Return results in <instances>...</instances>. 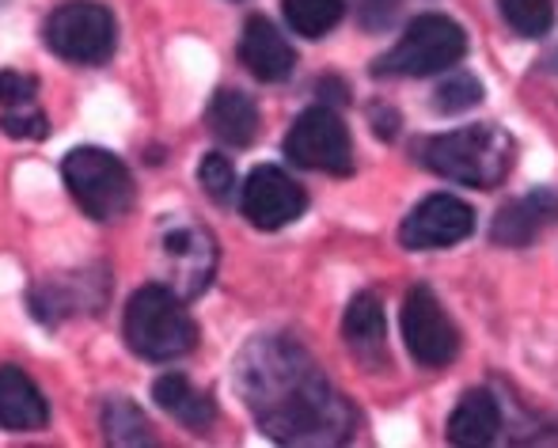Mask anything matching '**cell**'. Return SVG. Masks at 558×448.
Returning <instances> with one entry per match:
<instances>
[{"label": "cell", "instance_id": "obj_1", "mask_svg": "<svg viewBox=\"0 0 558 448\" xmlns=\"http://www.w3.org/2000/svg\"><path fill=\"white\" fill-rule=\"evenodd\" d=\"M235 384L255 422L286 445H327L345 437L342 403L312 358L286 338H255L240 353Z\"/></svg>", "mask_w": 558, "mask_h": 448}, {"label": "cell", "instance_id": "obj_2", "mask_svg": "<svg viewBox=\"0 0 558 448\" xmlns=\"http://www.w3.org/2000/svg\"><path fill=\"white\" fill-rule=\"evenodd\" d=\"M422 164L452 183L490 191L513 168V137L494 122L468 125V130H452L429 141L422 148Z\"/></svg>", "mask_w": 558, "mask_h": 448}, {"label": "cell", "instance_id": "obj_3", "mask_svg": "<svg viewBox=\"0 0 558 448\" xmlns=\"http://www.w3.org/2000/svg\"><path fill=\"white\" fill-rule=\"evenodd\" d=\"M125 342L148 361H171L194 350L198 331L175 289L145 286L130 296V308H125Z\"/></svg>", "mask_w": 558, "mask_h": 448}, {"label": "cell", "instance_id": "obj_4", "mask_svg": "<svg viewBox=\"0 0 558 448\" xmlns=\"http://www.w3.org/2000/svg\"><path fill=\"white\" fill-rule=\"evenodd\" d=\"M61 175L73 194V202L92 221H114L133 206V175L114 153L96 145L73 148L61 164Z\"/></svg>", "mask_w": 558, "mask_h": 448}, {"label": "cell", "instance_id": "obj_5", "mask_svg": "<svg viewBox=\"0 0 558 448\" xmlns=\"http://www.w3.org/2000/svg\"><path fill=\"white\" fill-rule=\"evenodd\" d=\"M468 50V35L460 23L445 15H418L407 27V35L376 61V73L388 76H434L452 69Z\"/></svg>", "mask_w": 558, "mask_h": 448}, {"label": "cell", "instance_id": "obj_6", "mask_svg": "<svg viewBox=\"0 0 558 448\" xmlns=\"http://www.w3.org/2000/svg\"><path fill=\"white\" fill-rule=\"evenodd\" d=\"M43 35H46V46H50L58 58L73 61V65H104L118 43L111 8L96 4V0L61 4L58 12L46 20Z\"/></svg>", "mask_w": 558, "mask_h": 448}, {"label": "cell", "instance_id": "obj_7", "mask_svg": "<svg viewBox=\"0 0 558 448\" xmlns=\"http://www.w3.org/2000/svg\"><path fill=\"white\" fill-rule=\"evenodd\" d=\"M286 156L301 168L327 171V175H350L353 171V141L331 107H312L293 122L286 137Z\"/></svg>", "mask_w": 558, "mask_h": 448}, {"label": "cell", "instance_id": "obj_8", "mask_svg": "<svg viewBox=\"0 0 558 448\" xmlns=\"http://www.w3.org/2000/svg\"><path fill=\"white\" fill-rule=\"evenodd\" d=\"M403 338H407V350L414 353V361L426 368H441L460 353V331H456L452 319L445 316L434 289H426V286H414L411 293H407Z\"/></svg>", "mask_w": 558, "mask_h": 448}, {"label": "cell", "instance_id": "obj_9", "mask_svg": "<svg viewBox=\"0 0 558 448\" xmlns=\"http://www.w3.org/2000/svg\"><path fill=\"white\" fill-rule=\"evenodd\" d=\"M304 206H308V198H304L301 183H293V179L281 168H274V164H263V168L251 171V179L243 183V194H240L243 217L255 228H266V232L293 225L296 217L304 214Z\"/></svg>", "mask_w": 558, "mask_h": 448}, {"label": "cell", "instance_id": "obj_10", "mask_svg": "<svg viewBox=\"0 0 558 448\" xmlns=\"http://www.w3.org/2000/svg\"><path fill=\"white\" fill-rule=\"evenodd\" d=\"M471 228H475V214L468 202L452 198V194H434L411 209V217L399 228V240L411 251H437L468 240Z\"/></svg>", "mask_w": 558, "mask_h": 448}, {"label": "cell", "instance_id": "obj_11", "mask_svg": "<svg viewBox=\"0 0 558 448\" xmlns=\"http://www.w3.org/2000/svg\"><path fill=\"white\" fill-rule=\"evenodd\" d=\"M163 263L171 274V289L179 296H198L209 286L217 266L214 235L198 225H171L163 232Z\"/></svg>", "mask_w": 558, "mask_h": 448}, {"label": "cell", "instance_id": "obj_12", "mask_svg": "<svg viewBox=\"0 0 558 448\" xmlns=\"http://www.w3.org/2000/svg\"><path fill=\"white\" fill-rule=\"evenodd\" d=\"M240 61L247 65L251 76H258V81H266V84H278L293 73L296 53L270 20L251 15L240 35Z\"/></svg>", "mask_w": 558, "mask_h": 448}, {"label": "cell", "instance_id": "obj_13", "mask_svg": "<svg viewBox=\"0 0 558 448\" xmlns=\"http://www.w3.org/2000/svg\"><path fill=\"white\" fill-rule=\"evenodd\" d=\"M558 221V194L551 191H536L524 194V198L509 202L498 217H494V243H506V247H524L536 235H544L547 228Z\"/></svg>", "mask_w": 558, "mask_h": 448}, {"label": "cell", "instance_id": "obj_14", "mask_svg": "<svg viewBox=\"0 0 558 448\" xmlns=\"http://www.w3.org/2000/svg\"><path fill=\"white\" fill-rule=\"evenodd\" d=\"M46 422H50V407H46L43 391L35 388V380L15 365L0 368V429L35 434Z\"/></svg>", "mask_w": 558, "mask_h": 448}, {"label": "cell", "instance_id": "obj_15", "mask_svg": "<svg viewBox=\"0 0 558 448\" xmlns=\"http://www.w3.org/2000/svg\"><path fill=\"white\" fill-rule=\"evenodd\" d=\"M501 429V407L490 391L475 388L460 399V407L452 411V422H448V441L475 448V445H490Z\"/></svg>", "mask_w": 558, "mask_h": 448}, {"label": "cell", "instance_id": "obj_16", "mask_svg": "<svg viewBox=\"0 0 558 448\" xmlns=\"http://www.w3.org/2000/svg\"><path fill=\"white\" fill-rule=\"evenodd\" d=\"M153 399L171 414L175 422H183L186 429H209L217 419V407L206 391H198L183 373H168L153 384Z\"/></svg>", "mask_w": 558, "mask_h": 448}, {"label": "cell", "instance_id": "obj_17", "mask_svg": "<svg viewBox=\"0 0 558 448\" xmlns=\"http://www.w3.org/2000/svg\"><path fill=\"white\" fill-rule=\"evenodd\" d=\"M342 335L350 350L357 353L365 365H376L384 358V338H388V324H384V308L376 293H357L345 308Z\"/></svg>", "mask_w": 558, "mask_h": 448}, {"label": "cell", "instance_id": "obj_18", "mask_svg": "<svg viewBox=\"0 0 558 448\" xmlns=\"http://www.w3.org/2000/svg\"><path fill=\"white\" fill-rule=\"evenodd\" d=\"M209 130L217 133V137L225 141V145H251V141L258 137V107L251 96H243V92L235 88H221L214 99H209Z\"/></svg>", "mask_w": 558, "mask_h": 448}, {"label": "cell", "instance_id": "obj_19", "mask_svg": "<svg viewBox=\"0 0 558 448\" xmlns=\"http://www.w3.org/2000/svg\"><path fill=\"white\" fill-rule=\"evenodd\" d=\"M281 4L289 27L304 38H324L345 12V0H281Z\"/></svg>", "mask_w": 558, "mask_h": 448}, {"label": "cell", "instance_id": "obj_20", "mask_svg": "<svg viewBox=\"0 0 558 448\" xmlns=\"http://www.w3.org/2000/svg\"><path fill=\"white\" fill-rule=\"evenodd\" d=\"M104 434L111 445H153V426L130 399H111L104 407Z\"/></svg>", "mask_w": 558, "mask_h": 448}, {"label": "cell", "instance_id": "obj_21", "mask_svg": "<svg viewBox=\"0 0 558 448\" xmlns=\"http://www.w3.org/2000/svg\"><path fill=\"white\" fill-rule=\"evenodd\" d=\"M506 23L524 38H539L551 31L555 23V4L551 0H498Z\"/></svg>", "mask_w": 558, "mask_h": 448}, {"label": "cell", "instance_id": "obj_22", "mask_svg": "<svg viewBox=\"0 0 558 448\" xmlns=\"http://www.w3.org/2000/svg\"><path fill=\"white\" fill-rule=\"evenodd\" d=\"M478 99H483V88H478V81L471 73L445 76V84L434 92V107L441 114H460V111H468V107H475Z\"/></svg>", "mask_w": 558, "mask_h": 448}, {"label": "cell", "instance_id": "obj_23", "mask_svg": "<svg viewBox=\"0 0 558 448\" xmlns=\"http://www.w3.org/2000/svg\"><path fill=\"white\" fill-rule=\"evenodd\" d=\"M0 130L15 141H43L46 133H50V118L38 111V104L4 107V114H0Z\"/></svg>", "mask_w": 558, "mask_h": 448}, {"label": "cell", "instance_id": "obj_24", "mask_svg": "<svg viewBox=\"0 0 558 448\" xmlns=\"http://www.w3.org/2000/svg\"><path fill=\"white\" fill-rule=\"evenodd\" d=\"M198 183L206 186V194L214 202H232L235 194V168L232 160L221 153H209L206 160L198 164Z\"/></svg>", "mask_w": 558, "mask_h": 448}, {"label": "cell", "instance_id": "obj_25", "mask_svg": "<svg viewBox=\"0 0 558 448\" xmlns=\"http://www.w3.org/2000/svg\"><path fill=\"white\" fill-rule=\"evenodd\" d=\"M38 96V81L20 69H4L0 73V107H23V104H35Z\"/></svg>", "mask_w": 558, "mask_h": 448}, {"label": "cell", "instance_id": "obj_26", "mask_svg": "<svg viewBox=\"0 0 558 448\" xmlns=\"http://www.w3.org/2000/svg\"><path fill=\"white\" fill-rule=\"evenodd\" d=\"M396 12V0H361V15H365L368 27H384Z\"/></svg>", "mask_w": 558, "mask_h": 448}, {"label": "cell", "instance_id": "obj_27", "mask_svg": "<svg viewBox=\"0 0 558 448\" xmlns=\"http://www.w3.org/2000/svg\"><path fill=\"white\" fill-rule=\"evenodd\" d=\"M0 8H4V0H0Z\"/></svg>", "mask_w": 558, "mask_h": 448}]
</instances>
